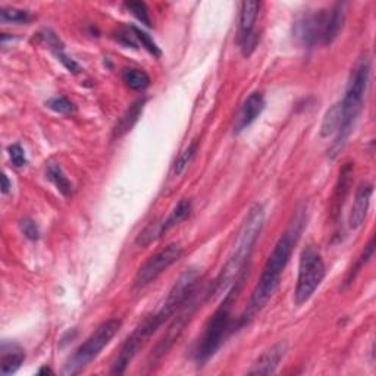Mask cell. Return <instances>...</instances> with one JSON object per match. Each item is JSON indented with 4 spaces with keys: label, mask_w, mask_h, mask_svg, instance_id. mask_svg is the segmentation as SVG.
Wrapping results in <instances>:
<instances>
[{
    "label": "cell",
    "mask_w": 376,
    "mask_h": 376,
    "mask_svg": "<svg viewBox=\"0 0 376 376\" xmlns=\"http://www.w3.org/2000/svg\"><path fill=\"white\" fill-rule=\"evenodd\" d=\"M303 225H305L303 213H298L294 219V223H291V227L280 237L278 243L275 244L272 253L269 255L265 263V266H263L260 278L252 293V298H250L248 303L250 316L265 307L271 297L273 296L275 290H277L281 275L284 273L288 262H290L293 248L298 240L300 234H302Z\"/></svg>",
    "instance_id": "cell-1"
},
{
    "label": "cell",
    "mask_w": 376,
    "mask_h": 376,
    "mask_svg": "<svg viewBox=\"0 0 376 376\" xmlns=\"http://www.w3.org/2000/svg\"><path fill=\"white\" fill-rule=\"evenodd\" d=\"M263 223H265V207L262 205H255L248 210L247 216L241 225L235 244L228 256L227 263L221 271V275L215 281V293L230 291L237 284L244 281L247 262L252 256L255 244L262 232Z\"/></svg>",
    "instance_id": "cell-2"
},
{
    "label": "cell",
    "mask_w": 376,
    "mask_h": 376,
    "mask_svg": "<svg viewBox=\"0 0 376 376\" xmlns=\"http://www.w3.org/2000/svg\"><path fill=\"white\" fill-rule=\"evenodd\" d=\"M370 78V59L368 55H363L350 74L347 83V89L340 105L341 112V123L338 133L335 134V140L332 142L330 155L335 157L341 152V148L347 143L350 134L353 131L354 123L363 109V100H365L366 90Z\"/></svg>",
    "instance_id": "cell-3"
},
{
    "label": "cell",
    "mask_w": 376,
    "mask_h": 376,
    "mask_svg": "<svg viewBox=\"0 0 376 376\" xmlns=\"http://www.w3.org/2000/svg\"><path fill=\"white\" fill-rule=\"evenodd\" d=\"M243 284V282H241ZM237 284L232 287L230 293L225 296L219 307L210 316L206 323L202 338H200L197 350H196V360L200 365H205L213 356L216 354L221 345L227 338L231 328V309L237 298V293L240 291V285Z\"/></svg>",
    "instance_id": "cell-4"
},
{
    "label": "cell",
    "mask_w": 376,
    "mask_h": 376,
    "mask_svg": "<svg viewBox=\"0 0 376 376\" xmlns=\"http://www.w3.org/2000/svg\"><path fill=\"white\" fill-rule=\"evenodd\" d=\"M121 330V321L118 319H109L105 321L102 325H99L96 331L87 338V340L74 352V354L68 359L65 363L64 370L62 373L77 375L80 373L85 366H89L90 363L102 353V350L109 345V343L114 340V336Z\"/></svg>",
    "instance_id": "cell-5"
},
{
    "label": "cell",
    "mask_w": 376,
    "mask_h": 376,
    "mask_svg": "<svg viewBox=\"0 0 376 376\" xmlns=\"http://www.w3.org/2000/svg\"><path fill=\"white\" fill-rule=\"evenodd\" d=\"M325 275H327V268H325V262L318 250L313 247L303 250L300 256L298 277L294 291L297 306H303L309 302L325 280Z\"/></svg>",
    "instance_id": "cell-6"
},
{
    "label": "cell",
    "mask_w": 376,
    "mask_h": 376,
    "mask_svg": "<svg viewBox=\"0 0 376 376\" xmlns=\"http://www.w3.org/2000/svg\"><path fill=\"white\" fill-rule=\"evenodd\" d=\"M198 285V272L194 269L185 271L181 277L175 281L171 291L168 293L165 302L162 303L159 310L153 313L150 319L155 323V327L159 330L160 325H164L171 316L177 313L178 309L184 306V303L190 298Z\"/></svg>",
    "instance_id": "cell-7"
},
{
    "label": "cell",
    "mask_w": 376,
    "mask_h": 376,
    "mask_svg": "<svg viewBox=\"0 0 376 376\" xmlns=\"http://www.w3.org/2000/svg\"><path fill=\"white\" fill-rule=\"evenodd\" d=\"M203 294L205 293L202 291V293H200V296H198L197 290H196L194 294L184 303V306L181 307L180 315L173 319V322L169 325V328L165 332V335L162 336V340L156 344L155 350L152 352V356H150L148 366L156 365V363L162 357H164L169 352V350L172 348V345L175 344V341H177L178 338L181 336V334L184 332V330H185V327L188 325V322L191 321L196 309L198 307V303H202Z\"/></svg>",
    "instance_id": "cell-8"
},
{
    "label": "cell",
    "mask_w": 376,
    "mask_h": 376,
    "mask_svg": "<svg viewBox=\"0 0 376 376\" xmlns=\"http://www.w3.org/2000/svg\"><path fill=\"white\" fill-rule=\"evenodd\" d=\"M182 256V247L177 243L169 244L164 247L159 252H156L153 256H150L144 265L137 272L134 278V287L135 288H144L148 284L156 281L162 273H164L168 268H171L173 263H177Z\"/></svg>",
    "instance_id": "cell-9"
},
{
    "label": "cell",
    "mask_w": 376,
    "mask_h": 376,
    "mask_svg": "<svg viewBox=\"0 0 376 376\" xmlns=\"http://www.w3.org/2000/svg\"><path fill=\"white\" fill-rule=\"evenodd\" d=\"M327 10L305 14L294 22V37L303 46H315L323 43Z\"/></svg>",
    "instance_id": "cell-10"
},
{
    "label": "cell",
    "mask_w": 376,
    "mask_h": 376,
    "mask_svg": "<svg viewBox=\"0 0 376 376\" xmlns=\"http://www.w3.org/2000/svg\"><path fill=\"white\" fill-rule=\"evenodd\" d=\"M260 2H243L240 10V27H238V43L244 56H250L255 50L259 37L255 25L259 17Z\"/></svg>",
    "instance_id": "cell-11"
},
{
    "label": "cell",
    "mask_w": 376,
    "mask_h": 376,
    "mask_svg": "<svg viewBox=\"0 0 376 376\" xmlns=\"http://www.w3.org/2000/svg\"><path fill=\"white\" fill-rule=\"evenodd\" d=\"M265 97L260 92H255L250 94L244 103L241 105L240 112H238L237 122H235V131L241 133L243 130L248 128L260 115L263 109H265Z\"/></svg>",
    "instance_id": "cell-12"
},
{
    "label": "cell",
    "mask_w": 376,
    "mask_h": 376,
    "mask_svg": "<svg viewBox=\"0 0 376 376\" xmlns=\"http://www.w3.org/2000/svg\"><path fill=\"white\" fill-rule=\"evenodd\" d=\"M373 194V185L370 182H363L356 191L354 203L348 216V225L352 230H359L368 216L370 206V198Z\"/></svg>",
    "instance_id": "cell-13"
},
{
    "label": "cell",
    "mask_w": 376,
    "mask_h": 376,
    "mask_svg": "<svg viewBox=\"0 0 376 376\" xmlns=\"http://www.w3.org/2000/svg\"><path fill=\"white\" fill-rule=\"evenodd\" d=\"M287 353V343H278L266 350L255 363L248 375H271L277 370L280 361L284 359Z\"/></svg>",
    "instance_id": "cell-14"
},
{
    "label": "cell",
    "mask_w": 376,
    "mask_h": 376,
    "mask_svg": "<svg viewBox=\"0 0 376 376\" xmlns=\"http://www.w3.org/2000/svg\"><path fill=\"white\" fill-rule=\"evenodd\" d=\"M345 19V5L336 3L331 9L327 10V22H325V33H323V43L331 44L335 42L338 34L341 33Z\"/></svg>",
    "instance_id": "cell-15"
},
{
    "label": "cell",
    "mask_w": 376,
    "mask_h": 376,
    "mask_svg": "<svg viewBox=\"0 0 376 376\" xmlns=\"http://www.w3.org/2000/svg\"><path fill=\"white\" fill-rule=\"evenodd\" d=\"M144 105H146V99H140L130 106V109L125 112V114L121 117V119L118 121L117 127L114 128V135H112V139H121L122 135H125L128 131L133 130V127L143 114Z\"/></svg>",
    "instance_id": "cell-16"
},
{
    "label": "cell",
    "mask_w": 376,
    "mask_h": 376,
    "mask_svg": "<svg viewBox=\"0 0 376 376\" xmlns=\"http://www.w3.org/2000/svg\"><path fill=\"white\" fill-rule=\"evenodd\" d=\"M25 360V353L17 345H10L8 350V345L3 344L2 347V360H0V372L3 376L15 373Z\"/></svg>",
    "instance_id": "cell-17"
},
{
    "label": "cell",
    "mask_w": 376,
    "mask_h": 376,
    "mask_svg": "<svg viewBox=\"0 0 376 376\" xmlns=\"http://www.w3.org/2000/svg\"><path fill=\"white\" fill-rule=\"evenodd\" d=\"M191 209H193L191 200H188V198L180 200L178 205L175 206L168 215V218L162 221V234L165 235L168 231H171L172 228L177 227V225L184 222L188 216H190Z\"/></svg>",
    "instance_id": "cell-18"
},
{
    "label": "cell",
    "mask_w": 376,
    "mask_h": 376,
    "mask_svg": "<svg viewBox=\"0 0 376 376\" xmlns=\"http://www.w3.org/2000/svg\"><path fill=\"white\" fill-rule=\"evenodd\" d=\"M122 80L125 85L134 92H144L150 87V83H152L150 81L147 72H144L143 69H135V68L125 69L122 72Z\"/></svg>",
    "instance_id": "cell-19"
},
{
    "label": "cell",
    "mask_w": 376,
    "mask_h": 376,
    "mask_svg": "<svg viewBox=\"0 0 376 376\" xmlns=\"http://www.w3.org/2000/svg\"><path fill=\"white\" fill-rule=\"evenodd\" d=\"M47 178L55 184L58 191L64 194L65 197H69L72 194V184L68 180L64 169H62L58 164H50L47 166Z\"/></svg>",
    "instance_id": "cell-20"
},
{
    "label": "cell",
    "mask_w": 376,
    "mask_h": 376,
    "mask_svg": "<svg viewBox=\"0 0 376 376\" xmlns=\"http://www.w3.org/2000/svg\"><path fill=\"white\" fill-rule=\"evenodd\" d=\"M340 123H341L340 105L335 103L328 109L327 114H325V118L321 125V135L323 139H327V137L336 134L338 128H340Z\"/></svg>",
    "instance_id": "cell-21"
},
{
    "label": "cell",
    "mask_w": 376,
    "mask_h": 376,
    "mask_svg": "<svg viewBox=\"0 0 376 376\" xmlns=\"http://www.w3.org/2000/svg\"><path fill=\"white\" fill-rule=\"evenodd\" d=\"M31 19L28 10L17 8H2L0 9V21L12 24H27Z\"/></svg>",
    "instance_id": "cell-22"
},
{
    "label": "cell",
    "mask_w": 376,
    "mask_h": 376,
    "mask_svg": "<svg viewBox=\"0 0 376 376\" xmlns=\"http://www.w3.org/2000/svg\"><path fill=\"white\" fill-rule=\"evenodd\" d=\"M134 35H135V39H137V43H140L147 52L150 55H153V56H160V49L157 47V44L153 42L152 37H150L147 33H144L143 30L140 28H137V27H131Z\"/></svg>",
    "instance_id": "cell-23"
},
{
    "label": "cell",
    "mask_w": 376,
    "mask_h": 376,
    "mask_svg": "<svg viewBox=\"0 0 376 376\" xmlns=\"http://www.w3.org/2000/svg\"><path fill=\"white\" fill-rule=\"evenodd\" d=\"M197 146H198V143H197V142H193V143H191L190 146H188V147L184 150V152L180 155L178 160L175 162V166H173L175 173L180 175V173L184 172V169L188 166V164H190L191 159L194 157V155H196V152H197Z\"/></svg>",
    "instance_id": "cell-24"
},
{
    "label": "cell",
    "mask_w": 376,
    "mask_h": 376,
    "mask_svg": "<svg viewBox=\"0 0 376 376\" xmlns=\"http://www.w3.org/2000/svg\"><path fill=\"white\" fill-rule=\"evenodd\" d=\"M125 8H127L142 24L147 25V27L152 25V21H150V15H148V9L144 2H127L125 3Z\"/></svg>",
    "instance_id": "cell-25"
},
{
    "label": "cell",
    "mask_w": 376,
    "mask_h": 376,
    "mask_svg": "<svg viewBox=\"0 0 376 376\" xmlns=\"http://www.w3.org/2000/svg\"><path fill=\"white\" fill-rule=\"evenodd\" d=\"M47 106L62 115H68V114H71V112L75 110L74 103L71 102L69 99H67L64 96H56L53 99H50L47 102Z\"/></svg>",
    "instance_id": "cell-26"
},
{
    "label": "cell",
    "mask_w": 376,
    "mask_h": 376,
    "mask_svg": "<svg viewBox=\"0 0 376 376\" xmlns=\"http://www.w3.org/2000/svg\"><path fill=\"white\" fill-rule=\"evenodd\" d=\"M373 253H375V237H372V238H370L369 244L365 247V250H363V253H361V256L359 257V262H357V265H356V268H354V272L350 273V277H348V282H347V284H350V282H352V280H354L356 273L360 271V268L365 266L366 263H368V262L372 259Z\"/></svg>",
    "instance_id": "cell-27"
},
{
    "label": "cell",
    "mask_w": 376,
    "mask_h": 376,
    "mask_svg": "<svg viewBox=\"0 0 376 376\" xmlns=\"http://www.w3.org/2000/svg\"><path fill=\"white\" fill-rule=\"evenodd\" d=\"M19 228H21L22 234L28 238V240H31V241L39 240L40 231H39V227H37L34 221H31V219H22L19 222Z\"/></svg>",
    "instance_id": "cell-28"
},
{
    "label": "cell",
    "mask_w": 376,
    "mask_h": 376,
    "mask_svg": "<svg viewBox=\"0 0 376 376\" xmlns=\"http://www.w3.org/2000/svg\"><path fill=\"white\" fill-rule=\"evenodd\" d=\"M8 153H9V157L12 160V164H14L17 168H21V166H24L25 164H27V157H25V152H24V148L19 144L9 146L8 147Z\"/></svg>",
    "instance_id": "cell-29"
},
{
    "label": "cell",
    "mask_w": 376,
    "mask_h": 376,
    "mask_svg": "<svg viewBox=\"0 0 376 376\" xmlns=\"http://www.w3.org/2000/svg\"><path fill=\"white\" fill-rule=\"evenodd\" d=\"M10 188H12V184L9 182L8 177L3 173L2 175V191H3V194H8L10 191Z\"/></svg>",
    "instance_id": "cell-30"
},
{
    "label": "cell",
    "mask_w": 376,
    "mask_h": 376,
    "mask_svg": "<svg viewBox=\"0 0 376 376\" xmlns=\"http://www.w3.org/2000/svg\"><path fill=\"white\" fill-rule=\"evenodd\" d=\"M43 373H53V372L50 370L49 368H43V369H40V370H39V375H43Z\"/></svg>",
    "instance_id": "cell-31"
}]
</instances>
